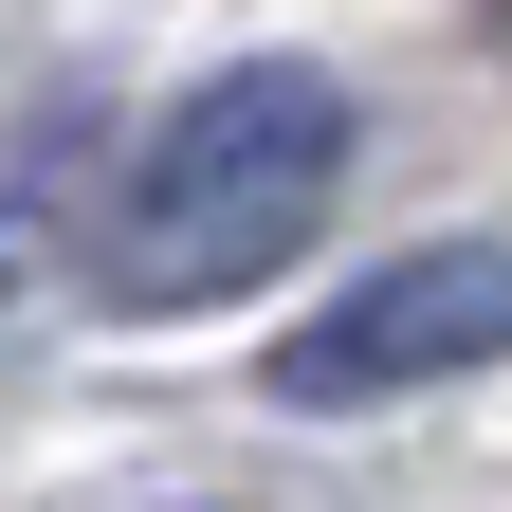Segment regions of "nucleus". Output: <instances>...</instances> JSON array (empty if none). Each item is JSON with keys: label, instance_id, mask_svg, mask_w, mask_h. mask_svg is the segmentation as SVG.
I'll return each mask as SVG.
<instances>
[{"label": "nucleus", "instance_id": "1", "mask_svg": "<svg viewBox=\"0 0 512 512\" xmlns=\"http://www.w3.org/2000/svg\"><path fill=\"white\" fill-rule=\"evenodd\" d=\"M348 202V92L311 55H238L202 74L110 183V238H92V293L110 311H220L256 275H293Z\"/></svg>", "mask_w": 512, "mask_h": 512}, {"label": "nucleus", "instance_id": "2", "mask_svg": "<svg viewBox=\"0 0 512 512\" xmlns=\"http://www.w3.org/2000/svg\"><path fill=\"white\" fill-rule=\"evenodd\" d=\"M476 366H512V238H421L384 275H348L256 384L293 421H366V403H421V384H476Z\"/></svg>", "mask_w": 512, "mask_h": 512}, {"label": "nucleus", "instance_id": "3", "mask_svg": "<svg viewBox=\"0 0 512 512\" xmlns=\"http://www.w3.org/2000/svg\"><path fill=\"white\" fill-rule=\"evenodd\" d=\"M37 256H55V238H37V202H0V293H19Z\"/></svg>", "mask_w": 512, "mask_h": 512}]
</instances>
